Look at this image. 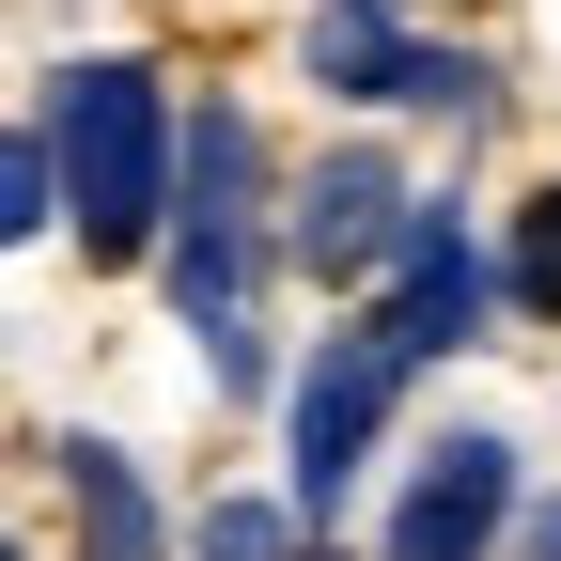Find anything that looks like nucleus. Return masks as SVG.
I'll return each instance as SVG.
<instances>
[{
    "label": "nucleus",
    "instance_id": "f257e3e1",
    "mask_svg": "<svg viewBox=\"0 0 561 561\" xmlns=\"http://www.w3.org/2000/svg\"><path fill=\"white\" fill-rule=\"evenodd\" d=\"M47 140H62V219H79L94 265H140L172 250V203H187V110L157 94V62H62L47 79Z\"/></svg>",
    "mask_w": 561,
    "mask_h": 561
},
{
    "label": "nucleus",
    "instance_id": "f03ea898",
    "mask_svg": "<svg viewBox=\"0 0 561 561\" xmlns=\"http://www.w3.org/2000/svg\"><path fill=\"white\" fill-rule=\"evenodd\" d=\"M405 375H421V359H405V343H390L375 312H359V328H328L312 359H297V390H280V500H297L312 530L343 515V483H359V453L390 437Z\"/></svg>",
    "mask_w": 561,
    "mask_h": 561
},
{
    "label": "nucleus",
    "instance_id": "7ed1b4c3",
    "mask_svg": "<svg viewBox=\"0 0 561 561\" xmlns=\"http://www.w3.org/2000/svg\"><path fill=\"white\" fill-rule=\"evenodd\" d=\"M312 94H343V110H421V125H500V62L421 47L390 0H312Z\"/></svg>",
    "mask_w": 561,
    "mask_h": 561
},
{
    "label": "nucleus",
    "instance_id": "20e7f679",
    "mask_svg": "<svg viewBox=\"0 0 561 561\" xmlns=\"http://www.w3.org/2000/svg\"><path fill=\"white\" fill-rule=\"evenodd\" d=\"M405 234H421V187H405V157H375V140H328V157L297 172V203H280V265L297 280H390L405 265Z\"/></svg>",
    "mask_w": 561,
    "mask_h": 561
},
{
    "label": "nucleus",
    "instance_id": "39448f33",
    "mask_svg": "<svg viewBox=\"0 0 561 561\" xmlns=\"http://www.w3.org/2000/svg\"><path fill=\"white\" fill-rule=\"evenodd\" d=\"M515 515H530L515 437H483V421H468V437H437V453L405 468V500H390V561H483Z\"/></svg>",
    "mask_w": 561,
    "mask_h": 561
},
{
    "label": "nucleus",
    "instance_id": "423d86ee",
    "mask_svg": "<svg viewBox=\"0 0 561 561\" xmlns=\"http://www.w3.org/2000/svg\"><path fill=\"white\" fill-rule=\"evenodd\" d=\"M515 280L483 265V234L453 219V203H421V234H405V265H390V297H375V328L405 343V359H453V343H483V312H500Z\"/></svg>",
    "mask_w": 561,
    "mask_h": 561
},
{
    "label": "nucleus",
    "instance_id": "0eeeda50",
    "mask_svg": "<svg viewBox=\"0 0 561 561\" xmlns=\"http://www.w3.org/2000/svg\"><path fill=\"white\" fill-rule=\"evenodd\" d=\"M47 468H62V500H79V546H94V561H172L157 483L125 468V437H47Z\"/></svg>",
    "mask_w": 561,
    "mask_h": 561
},
{
    "label": "nucleus",
    "instance_id": "6e6552de",
    "mask_svg": "<svg viewBox=\"0 0 561 561\" xmlns=\"http://www.w3.org/2000/svg\"><path fill=\"white\" fill-rule=\"evenodd\" d=\"M297 530H312L297 500H203V530H187V561H312Z\"/></svg>",
    "mask_w": 561,
    "mask_h": 561
},
{
    "label": "nucleus",
    "instance_id": "1a4fd4ad",
    "mask_svg": "<svg viewBox=\"0 0 561 561\" xmlns=\"http://www.w3.org/2000/svg\"><path fill=\"white\" fill-rule=\"evenodd\" d=\"M500 280H515V312H530V328H561V187H530V203H515Z\"/></svg>",
    "mask_w": 561,
    "mask_h": 561
},
{
    "label": "nucleus",
    "instance_id": "9d476101",
    "mask_svg": "<svg viewBox=\"0 0 561 561\" xmlns=\"http://www.w3.org/2000/svg\"><path fill=\"white\" fill-rule=\"evenodd\" d=\"M47 219H62V140H47V125H16V140H0V234L32 250Z\"/></svg>",
    "mask_w": 561,
    "mask_h": 561
},
{
    "label": "nucleus",
    "instance_id": "9b49d317",
    "mask_svg": "<svg viewBox=\"0 0 561 561\" xmlns=\"http://www.w3.org/2000/svg\"><path fill=\"white\" fill-rule=\"evenodd\" d=\"M515 561H561V483H546L530 515H515Z\"/></svg>",
    "mask_w": 561,
    "mask_h": 561
}]
</instances>
